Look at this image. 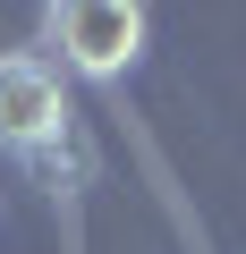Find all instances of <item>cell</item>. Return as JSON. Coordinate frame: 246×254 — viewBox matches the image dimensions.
Listing matches in <instances>:
<instances>
[{"instance_id": "cell-2", "label": "cell", "mask_w": 246, "mask_h": 254, "mask_svg": "<svg viewBox=\"0 0 246 254\" xmlns=\"http://www.w3.org/2000/svg\"><path fill=\"white\" fill-rule=\"evenodd\" d=\"M51 136H68V85H60L51 60L9 51V60H0V144L43 153Z\"/></svg>"}, {"instance_id": "cell-1", "label": "cell", "mask_w": 246, "mask_h": 254, "mask_svg": "<svg viewBox=\"0 0 246 254\" xmlns=\"http://www.w3.org/2000/svg\"><path fill=\"white\" fill-rule=\"evenodd\" d=\"M43 34L60 43L77 76H128L145 51V9L136 0H60V9H43Z\"/></svg>"}]
</instances>
